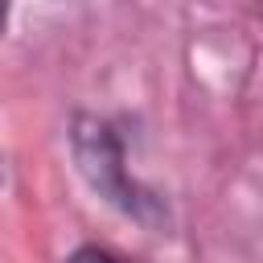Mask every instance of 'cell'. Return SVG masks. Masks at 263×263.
I'll return each instance as SVG.
<instances>
[{"label":"cell","instance_id":"cell-1","mask_svg":"<svg viewBox=\"0 0 263 263\" xmlns=\"http://www.w3.org/2000/svg\"><path fill=\"white\" fill-rule=\"evenodd\" d=\"M70 152L74 164L82 173V181L119 214L144 222V226H160L164 222V205L156 193H148L123 164V144L115 136V127L99 115H74L70 123Z\"/></svg>","mask_w":263,"mask_h":263},{"label":"cell","instance_id":"cell-2","mask_svg":"<svg viewBox=\"0 0 263 263\" xmlns=\"http://www.w3.org/2000/svg\"><path fill=\"white\" fill-rule=\"evenodd\" d=\"M62 263H127V259H119V255H111V251H103V247H78V251H70Z\"/></svg>","mask_w":263,"mask_h":263},{"label":"cell","instance_id":"cell-3","mask_svg":"<svg viewBox=\"0 0 263 263\" xmlns=\"http://www.w3.org/2000/svg\"><path fill=\"white\" fill-rule=\"evenodd\" d=\"M4 21H8V8H4V4H0V29H4Z\"/></svg>","mask_w":263,"mask_h":263}]
</instances>
